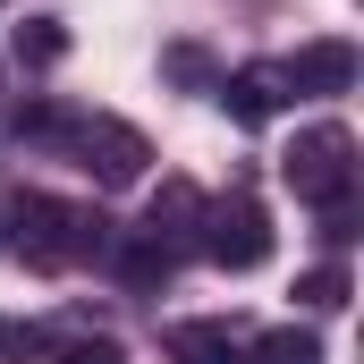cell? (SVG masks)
I'll list each match as a JSON object with an SVG mask.
<instances>
[{"instance_id": "3", "label": "cell", "mask_w": 364, "mask_h": 364, "mask_svg": "<svg viewBox=\"0 0 364 364\" xmlns=\"http://www.w3.org/2000/svg\"><path fill=\"white\" fill-rule=\"evenodd\" d=\"M195 246H203V263H220V272H263V263H272V212H263L255 195L203 203Z\"/></svg>"}, {"instance_id": "12", "label": "cell", "mask_w": 364, "mask_h": 364, "mask_svg": "<svg viewBox=\"0 0 364 364\" xmlns=\"http://www.w3.org/2000/svg\"><path fill=\"white\" fill-rule=\"evenodd\" d=\"M170 272H178V255H161L153 237H127V246H119V279H127V288H161Z\"/></svg>"}, {"instance_id": "7", "label": "cell", "mask_w": 364, "mask_h": 364, "mask_svg": "<svg viewBox=\"0 0 364 364\" xmlns=\"http://www.w3.org/2000/svg\"><path fill=\"white\" fill-rule=\"evenodd\" d=\"M186 229H203V195H195L186 178H170L161 195H153V212H144V229H136V237H153L161 255H178V237H186Z\"/></svg>"}, {"instance_id": "4", "label": "cell", "mask_w": 364, "mask_h": 364, "mask_svg": "<svg viewBox=\"0 0 364 364\" xmlns=\"http://www.w3.org/2000/svg\"><path fill=\"white\" fill-rule=\"evenodd\" d=\"M68 153H77V170H93V186H136V178H144V161H153L144 127H127V119H110V110L77 119Z\"/></svg>"}, {"instance_id": "1", "label": "cell", "mask_w": 364, "mask_h": 364, "mask_svg": "<svg viewBox=\"0 0 364 364\" xmlns=\"http://www.w3.org/2000/svg\"><path fill=\"white\" fill-rule=\"evenodd\" d=\"M9 229H17V255L43 263V272H77V263H102L119 237L93 203H68V195H17L9 203Z\"/></svg>"}, {"instance_id": "11", "label": "cell", "mask_w": 364, "mask_h": 364, "mask_svg": "<svg viewBox=\"0 0 364 364\" xmlns=\"http://www.w3.org/2000/svg\"><path fill=\"white\" fill-rule=\"evenodd\" d=\"M9 127H17V144H68V136H77V110H60V102H26Z\"/></svg>"}, {"instance_id": "16", "label": "cell", "mask_w": 364, "mask_h": 364, "mask_svg": "<svg viewBox=\"0 0 364 364\" xmlns=\"http://www.w3.org/2000/svg\"><path fill=\"white\" fill-rule=\"evenodd\" d=\"M60 364H127V348H119V339H68Z\"/></svg>"}, {"instance_id": "14", "label": "cell", "mask_w": 364, "mask_h": 364, "mask_svg": "<svg viewBox=\"0 0 364 364\" xmlns=\"http://www.w3.org/2000/svg\"><path fill=\"white\" fill-rule=\"evenodd\" d=\"M34 356H43V331L17 322V314H0V364H34Z\"/></svg>"}, {"instance_id": "5", "label": "cell", "mask_w": 364, "mask_h": 364, "mask_svg": "<svg viewBox=\"0 0 364 364\" xmlns=\"http://www.w3.org/2000/svg\"><path fill=\"white\" fill-rule=\"evenodd\" d=\"M212 93H220V110H229L237 127H272L279 110L296 102V93H288V77H279V60H255V68H229V77H212Z\"/></svg>"}, {"instance_id": "15", "label": "cell", "mask_w": 364, "mask_h": 364, "mask_svg": "<svg viewBox=\"0 0 364 364\" xmlns=\"http://www.w3.org/2000/svg\"><path fill=\"white\" fill-rule=\"evenodd\" d=\"M161 68H170L178 85H212V60H203L195 43H170V51H161Z\"/></svg>"}, {"instance_id": "13", "label": "cell", "mask_w": 364, "mask_h": 364, "mask_svg": "<svg viewBox=\"0 0 364 364\" xmlns=\"http://www.w3.org/2000/svg\"><path fill=\"white\" fill-rule=\"evenodd\" d=\"M296 305L305 314H339L348 305V263H314V272L296 279Z\"/></svg>"}, {"instance_id": "10", "label": "cell", "mask_w": 364, "mask_h": 364, "mask_svg": "<svg viewBox=\"0 0 364 364\" xmlns=\"http://www.w3.org/2000/svg\"><path fill=\"white\" fill-rule=\"evenodd\" d=\"M246 364H322V339L296 331V322H279V331H263V339L246 348Z\"/></svg>"}, {"instance_id": "2", "label": "cell", "mask_w": 364, "mask_h": 364, "mask_svg": "<svg viewBox=\"0 0 364 364\" xmlns=\"http://www.w3.org/2000/svg\"><path fill=\"white\" fill-rule=\"evenodd\" d=\"M279 178H288V195H296V203H314V212L356 203V136H348L339 119L305 127V136L279 153Z\"/></svg>"}, {"instance_id": "8", "label": "cell", "mask_w": 364, "mask_h": 364, "mask_svg": "<svg viewBox=\"0 0 364 364\" xmlns=\"http://www.w3.org/2000/svg\"><path fill=\"white\" fill-rule=\"evenodd\" d=\"M170 356L178 364H237L229 322H170Z\"/></svg>"}, {"instance_id": "6", "label": "cell", "mask_w": 364, "mask_h": 364, "mask_svg": "<svg viewBox=\"0 0 364 364\" xmlns=\"http://www.w3.org/2000/svg\"><path fill=\"white\" fill-rule=\"evenodd\" d=\"M279 77H288V93H348L364 77V60H356V43L322 34V43H296V60H279Z\"/></svg>"}, {"instance_id": "9", "label": "cell", "mask_w": 364, "mask_h": 364, "mask_svg": "<svg viewBox=\"0 0 364 364\" xmlns=\"http://www.w3.org/2000/svg\"><path fill=\"white\" fill-rule=\"evenodd\" d=\"M9 51H17V68H51V60H68V26L60 17H26L9 34Z\"/></svg>"}]
</instances>
